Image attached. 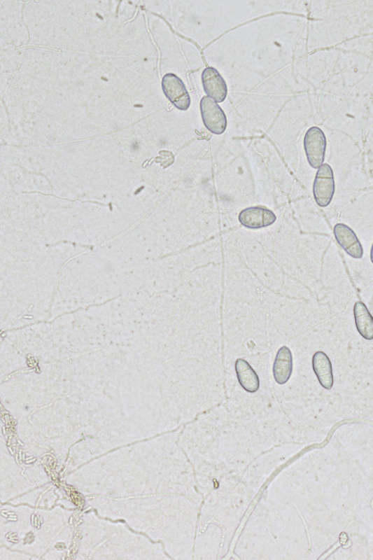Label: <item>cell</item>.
Segmentation results:
<instances>
[{
    "mask_svg": "<svg viewBox=\"0 0 373 560\" xmlns=\"http://www.w3.org/2000/svg\"><path fill=\"white\" fill-rule=\"evenodd\" d=\"M335 191L334 174L328 164L318 168L314 183V196L316 204L321 207L328 206L332 202Z\"/></svg>",
    "mask_w": 373,
    "mask_h": 560,
    "instance_id": "3",
    "label": "cell"
},
{
    "mask_svg": "<svg viewBox=\"0 0 373 560\" xmlns=\"http://www.w3.org/2000/svg\"><path fill=\"white\" fill-rule=\"evenodd\" d=\"M333 232L337 243L351 257L356 259L363 257L362 244L349 226L344 223H337L334 226Z\"/></svg>",
    "mask_w": 373,
    "mask_h": 560,
    "instance_id": "7",
    "label": "cell"
},
{
    "mask_svg": "<svg viewBox=\"0 0 373 560\" xmlns=\"http://www.w3.org/2000/svg\"><path fill=\"white\" fill-rule=\"evenodd\" d=\"M293 370V360L291 350L283 346L277 352L273 366V373L276 382L283 385L291 377Z\"/></svg>",
    "mask_w": 373,
    "mask_h": 560,
    "instance_id": "8",
    "label": "cell"
},
{
    "mask_svg": "<svg viewBox=\"0 0 373 560\" xmlns=\"http://www.w3.org/2000/svg\"><path fill=\"white\" fill-rule=\"evenodd\" d=\"M370 260L373 264V244L372 245L371 251H370Z\"/></svg>",
    "mask_w": 373,
    "mask_h": 560,
    "instance_id": "13",
    "label": "cell"
},
{
    "mask_svg": "<svg viewBox=\"0 0 373 560\" xmlns=\"http://www.w3.org/2000/svg\"><path fill=\"white\" fill-rule=\"evenodd\" d=\"M201 114L206 128L212 134H223L227 125L226 115L220 105L209 97H204L200 102Z\"/></svg>",
    "mask_w": 373,
    "mask_h": 560,
    "instance_id": "2",
    "label": "cell"
},
{
    "mask_svg": "<svg viewBox=\"0 0 373 560\" xmlns=\"http://www.w3.org/2000/svg\"><path fill=\"white\" fill-rule=\"evenodd\" d=\"M62 243H69V244H73V246H75V247L78 246H78H80V247H83V248H90V249H93V248H92V247H90V246H85V245L78 244H77V243H74V242H72V241H60V242H57V243H56L55 244H53V246H55V245L60 244H62Z\"/></svg>",
    "mask_w": 373,
    "mask_h": 560,
    "instance_id": "12",
    "label": "cell"
},
{
    "mask_svg": "<svg viewBox=\"0 0 373 560\" xmlns=\"http://www.w3.org/2000/svg\"><path fill=\"white\" fill-rule=\"evenodd\" d=\"M276 219V216L272 210L259 206L246 208L239 216L241 224L250 230L267 227L273 225Z\"/></svg>",
    "mask_w": 373,
    "mask_h": 560,
    "instance_id": "5",
    "label": "cell"
},
{
    "mask_svg": "<svg viewBox=\"0 0 373 560\" xmlns=\"http://www.w3.org/2000/svg\"><path fill=\"white\" fill-rule=\"evenodd\" d=\"M238 380L242 388L251 393L257 392L260 388L259 377L246 360L239 358L235 364Z\"/></svg>",
    "mask_w": 373,
    "mask_h": 560,
    "instance_id": "10",
    "label": "cell"
},
{
    "mask_svg": "<svg viewBox=\"0 0 373 560\" xmlns=\"http://www.w3.org/2000/svg\"><path fill=\"white\" fill-rule=\"evenodd\" d=\"M204 92L216 102H223L227 95V86L218 70L211 66L204 69L202 75Z\"/></svg>",
    "mask_w": 373,
    "mask_h": 560,
    "instance_id": "6",
    "label": "cell"
},
{
    "mask_svg": "<svg viewBox=\"0 0 373 560\" xmlns=\"http://www.w3.org/2000/svg\"><path fill=\"white\" fill-rule=\"evenodd\" d=\"M327 138L321 129L310 128L304 137V149L308 162L314 169L321 168L325 162Z\"/></svg>",
    "mask_w": 373,
    "mask_h": 560,
    "instance_id": "1",
    "label": "cell"
},
{
    "mask_svg": "<svg viewBox=\"0 0 373 560\" xmlns=\"http://www.w3.org/2000/svg\"><path fill=\"white\" fill-rule=\"evenodd\" d=\"M355 323L360 335L366 340H373V317L366 305L357 302L353 307Z\"/></svg>",
    "mask_w": 373,
    "mask_h": 560,
    "instance_id": "11",
    "label": "cell"
},
{
    "mask_svg": "<svg viewBox=\"0 0 373 560\" xmlns=\"http://www.w3.org/2000/svg\"><path fill=\"white\" fill-rule=\"evenodd\" d=\"M312 365L319 383L325 389L331 390L334 384L332 365L327 354L316 352L313 356Z\"/></svg>",
    "mask_w": 373,
    "mask_h": 560,
    "instance_id": "9",
    "label": "cell"
},
{
    "mask_svg": "<svg viewBox=\"0 0 373 560\" xmlns=\"http://www.w3.org/2000/svg\"><path fill=\"white\" fill-rule=\"evenodd\" d=\"M162 89L165 96L181 111H186L190 108L191 99L183 81L172 74L165 75L162 80Z\"/></svg>",
    "mask_w": 373,
    "mask_h": 560,
    "instance_id": "4",
    "label": "cell"
}]
</instances>
